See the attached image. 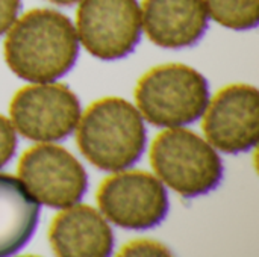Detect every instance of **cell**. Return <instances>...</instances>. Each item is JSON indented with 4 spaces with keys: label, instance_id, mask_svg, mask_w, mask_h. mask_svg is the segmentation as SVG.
<instances>
[{
    "label": "cell",
    "instance_id": "cell-1",
    "mask_svg": "<svg viewBox=\"0 0 259 257\" xmlns=\"http://www.w3.org/2000/svg\"><path fill=\"white\" fill-rule=\"evenodd\" d=\"M5 61L20 79L49 83L65 76L79 56V38L71 20L59 11L35 8L9 27Z\"/></svg>",
    "mask_w": 259,
    "mask_h": 257
},
{
    "label": "cell",
    "instance_id": "cell-2",
    "mask_svg": "<svg viewBox=\"0 0 259 257\" xmlns=\"http://www.w3.org/2000/svg\"><path fill=\"white\" fill-rule=\"evenodd\" d=\"M76 141L85 159L102 171L135 165L146 148V127L138 109L120 97L91 103L77 123Z\"/></svg>",
    "mask_w": 259,
    "mask_h": 257
},
{
    "label": "cell",
    "instance_id": "cell-3",
    "mask_svg": "<svg viewBox=\"0 0 259 257\" xmlns=\"http://www.w3.org/2000/svg\"><path fill=\"white\" fill-rule=\"evenodd\" d=\"M135 101L150 124L181 127L203 115L209 103V88L206 79L193 67L165 64L141 76Z\"/></svg>",
    "mask_w": 259,
    "mask_h": 257
},
{
    "label": "cell",
    "instance_id": "cell-4",
    "mask_svg": "<svg viewBox=\"0 0 259 257\" xmlns=\"http://www.w3.org/2000/svg\"><path fill=\"white\" fill-rule=\"evenodd\" d=\"M156 176L184 198L214 191L223 179V162L214 147L187 129L161 132L150 145Z\"/></svg>",
    "mask_w": 259,
    "mask_h": 257
},
{
    "label": "cell",
    "instance_id": "cell-5",
    "mask_svg": "<svg viewBox=\"0 0 259 257\" xmlns=\"http://www.w3.org/2000/svg\"><path fill=\"white\" fill-rule=\"evenodd\" d=\"M14 129L36 142H55L73 133L80 120V101L64 83L29 85L9 105Z\"/></svg>",
    "mask_w": 259,
    "mask_h": 257
},
{
    "label": "cell",
    "instance_id": "cell-6",
    "mask_svg": "<svg viewBox=\"0 0 259 257\" xmlns=\"http://www.w3.org/2000/svg\"><path fill=\"white\" fill-rule=\"evenodd\" d=\"M96 198L100 212L123 229H153L168 214L164 185L146 171H117L100 183Z\"/></svg>",
    "mask_w": 259,
    "mask_h": 257
},
{
    "label": "cell",
    "instance_id": "cell-7",
    "mask_svg": "<svg viewBox=\"0 0 259 257\" xmlns=\"http://www.w3.org/2000/svg\"><path fill=\"white\" fill-rule=\"evenodd\" d=\"M18 177L38 203L53 209L79 203L88 189L82 164L64 147L52 144L26 150L18 161Z\"/></svg>",
    "mask_w": 259,
    "mask_h": 257
},
{
    "label": "cell",
    "instance_id": "cell-8",
    "mask_svg": "<svg viewBox=\"0 0 259 257\" xmlns=\"http://www.w3.org/2000/svg\"><path fill=\"white\" fill-rule=\"evenodd\" d=\"M77 38L96 58H126L141 39V6L137 0H80Z\"/></svg>",
    "mask_w": 259,
    "mask_h": 257
},
{
    "label": "cell",
    "instance_id": "cell-9",
    "mask_svg": "<svg viewBox=\"0 0 259 257\" xmlns=\"http://www.w3.org/2000/svg\"><path fill=\"white\" fill-rule=\"evenodd\" d=\"M202 129L212 147L228 155L252 150L258 142V89L234 83L220 89L208 103Z\"/></svg>",
    "mask_w": 259,
    "mask_h": 257
},
{
    "label": "cell",
    "instance_id": "cell-10",
    "mask_svg": "<svg viewBox=\"0 0 259 257\" xmlns=\"http://www.w3.org/2000/svg\"><path fill=\"white\" fill-rule=\"evenodd\" d=\"M141 24L159 47H193L208 29V12L203 0H143Z\"/></svg>",
    "mask_w": 259,
    "mask_h": 257
},
{
    "label": "cell",
    "instance_id": "cell-11",
    "mask_svg": "<svg viewBox=\"0 0 259 257\" xmlns=\"http://www.w3.org/2000/svg\"><path fill=\"white\" fill-rule=\"evenodd\" d=\"M55 254L62 257H106L114 250V233L91 206L73 204L56 214L49 229Z\"/></svg>",
    "mask_w": 259,
    "mask_h": 257
},
{
    "label": "cell",
    "instance_id": "cell-12",
    "mask_svg": "<svg viewBox=\"0 0 259 257\" xmlns=\"http://www.w3.org/2000/svg\"><path fill=\"white\" fill-rule=\"evenodd\" d=\"M39 203L14 176L0 174V257L18 253L32 238Z\"/></svg>",
    "mask_w": 259,
    "mask_h": 257
},
{
    "label": "cell",
    "instance_id": "cell-13",
    "mask_svg": "<svg viewBox=\"0 0 259 257\" xmlns=\"http://www.w3.org/2000/svg\"><path fill=\"white\" fill-rule=\"evenodd\" d=\"M208 15L232 30H250L259 23V0H203Z\"/></svg>",
    "mask_w": 259,
    "mask_h": 257
},
{
    "label": "cell",
    "instance_id": "cell-14",
    "mask_svg": "<svg viewBox=\"0 0 259 257\" xmlns=\"http://www.w3.org/2000/svg\"><path fill=\"white\" fill-rule=\"evenodd\" d=\"M17 133L12 123L0 114V168H3L15 155Z\"/></svg>",
    "mask_w": 259,
    "mask_h": 257
},
{
    "label": "cell",
    "instance_id": "cell-15",
    "mask_svg": "<svg viewBox=\"0 0 259 257\" xmlns=\"http://www.w3.org/2000/svg\"><path fill=\"white\" fill-rule=\"evenodd\" d=\"M162 256V254H170V251L162 245L158 244L155 241H147V239H141V241H134L127 245L123 247L120 256Z\"/></svg>",
    "mask_w": 259,
    "mask_h": 257
},
{
    "label": "cell",
    "instance_id": "cell-16",
    "mask_svg": "<svg viewBox=\"0 0 259 257\" xmlns=\"http://www.w3.org/2000/svg\"><path fill=\"white\" fill-rule=\"evenodd\" d=\"M21 9V0H0V36L15 23Z\"/></svg>",
    "mask_w": 259,
    "mask_h": 257
},
{
    "label": "cell",
    "instance_id": "cell-17",
    "mask_svg": "<svg viewBox=\"0 0 259 257\" xmlns=\"http://www.w3.org/2000/svg\"><path fill=\"white\" fill-rule=\"evenodd\" d=\"M49 2H52L55 5H59V6H71V5H74V3H77L80 0H49Z\"/></svg>",
    "mask_w": 259,
    "mask_h": 257
}]
</instances>
